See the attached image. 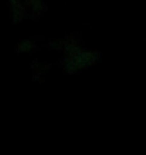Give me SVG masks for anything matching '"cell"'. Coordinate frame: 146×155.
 <instances>
[]
</instances>
